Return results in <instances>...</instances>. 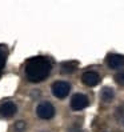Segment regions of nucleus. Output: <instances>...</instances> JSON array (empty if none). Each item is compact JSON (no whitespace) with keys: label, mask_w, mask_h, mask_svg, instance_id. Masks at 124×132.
Returning <instances> with one entry per match:
<instances>
[{"label":"nucleus","mask_w":124,"mask_h":132,"mask_svg":"<svg viewBox=\"0 0 124 132\" xmlns=\"http://www.w3.org/2000/svg\"><path fill=\"white\" fill-rule=\"evenodd\" d=\"M51 61L44 56H35L28 59L26 63V77L31 83L45 80L51 72Z\"/></svg>","instance_id":"f257e3e1"},{"label":"nucleus","mask_w":124,"mask_h":132,"mask_svg":"<svg viewBox=\"0 0 124 132\" xmlns=\"http://www.w3.org/2000/svg\"><path fill=\"white\" fill-rule=\"evenodd\" d=\"M36 113H37V116H39L40 119H43V120H49V119H52L53 116H55V108H53V105H52L51 103L43 102V103H40V104L37 105Z\"/></svg>","instance_id":"f03ea898"},{"label":"nucleus","mask_w":124,"mask_h":132,"mask_svg":"<svg viewBox=\"0 0 124 132\" xmlns=\"http://www.w3.org/2000/svg\"><path fill=\"white\" fill-rule=\"evenodd\" d=\"M71 91V85L67 81H63V80H59V81H55L52 84V94L55 95L57 99H64L67 97V95L69 94Z\"/></svg>","instance_id":"7ed1b4c3"},{"label":"nucleus","mask_w":124,"mask_h":132,"mask_svg":"<svg viewBox=\"0 0 124 132\" xmlns=\"http://www.w3.org/2000/svg\"><path fill=\"white\" fill-rule=\"evenodd\" d=\"M88 104H89V100L84 94H75L71 99V108L73 111H81Z\"/></svg>","instance_id":"20e7f679"},{"label":"nucleus","mask_w":124,"mask_h":132,"mask_svg":"<svg viewBox=\"0 0 124 132\" xmlns=\"http://www.w3.org/2000/svg\"><path fill=\"white\" fill-rule=\"evenodd\" d=\"M81 81L87 87H95L100 83V75L96 71H86L81 75Z\"/></svg>","instance_id":"39448f33"},{"label":"nucleus","mask_w":124,"mask_h":132,"mask_svg":"<svg viewBox=\"0 0 124 132\" xmlns=\"http://www.w3.org/2000/svg\"><path fill=\"white\" fill-rule=\"evenodd\" d=\"M105 63L111 69H119L124 67V56L118 55V53H110L105 57Z\"/></svg>","instance_id":"423d86ee"},{"label":"nucleus","mask_w":124,"mask_h":132,"mask_svg":"<svg viewBox=\"0 0 124 132\" xmlns=\"http://www.w3.org/2000/svg\"><path fill=\"white\" fill-rule=\"evenodd\" d=\"M16 111H18V107L12 102H5L0 105V116L2 118H12L16 113Z\"/></svg>","instance_id":"0eeeda50"},{"label":"nucleus","mask_w":124,"mask_h":132,"mask_svg":"<svg viewBox=\"0 0 124 132\" xmlns=\"http://www.w3.org/2000/svg\"><path fill=\"white\" fill-rule=\"evenodd\" d=\"M100 96H102V100L103 102H111V100L115 97V92L112 88L110 87H104L100 92Z\"/></svg>","instance_id":"6e6552de"},{"label":"nucleus","mask_w":124,"mask_h":132,"mask_svg":"<svg viewBox=\"0 0 124 132\" xmlns=\"http://www.w3.org/2000/svg\"><path fill=\"white\" fill-rule=\"evenodd\" d=\"M76 68H77V63H76V61H64V63L61 64V71L65 72V73L73 72Z\"/></svg>","instance_id":"1a4fd4ad"},{"label":"nucleus","mask_w":124,"mask_h":132,"mask_svg":"<svg viewBox=\"0 0 124 132\" xmlns=\"http://www.w3.org/2000/svg\"><path fill=\"white\" fill-rule=\"evenodd\" d=\"M7 47L5 45H0V72L5 65V60H7Z\"/></svg>","instance_id":"9d476101"},{"label":"nucleus","mask_w":124,"mask_h":132,"mask_svg":"<svg viewBox=\"0 0 124 132\" xmlns=\"http://www.w3.org/2000/svg\"><path fill=\"white\" fill-rule=\"evenodd\" d=\"M115 81L118 84H120V85H124V71L118 72L115 75Z\"/></svg>","instance_id":"9b49d317"},{"label":"nucleus","mask_w":124,"mask_h":132,"mask_svg":"<svg viewBox=\"0 0 124 132\" xmlns=\"http://www.w3.org/2000/svg\"><path fill=\"white\" fill-rule=\"evenodd\" d=\"M15 127H16L18 131H23V129H24V127H26V124L23 123V121H20V123H16V126H15Z\"/></svg>","instance_id":"f8f14e48"},{"label":"nucleus","mask_w":124,"mask_h":132,"mask_svg":"<svg viewBox=\"0 0 124 132\" xmlns=\"http://www.w3.org/2000/svg\"><path fill=\"white\" fill-rule=\"evenodd\" d=\"M123 123H124V120H123Z\"/></svg>","instance_id":"ddd939ff"}]
</instances>
